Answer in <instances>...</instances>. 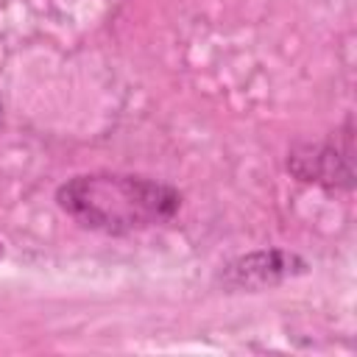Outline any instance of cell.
<instances>
[{"instance_id": "cell-1", "label": "cell", "mask_w": 357, "mask_h": 357, "mask_svg": "<svg viewBox=\"0 0 357 357\" xmlns=\"http://www.w3.org/2000/svg\"><path fill=\"white\" fill-rule=\"evenodd\" d=\"M59 209L78 226L112 237L137 234L170 223L181 209V192L139 173H81L56 190Z\"/></svg>"}, {"instance_id": "cell-2", "label": "cell", "mask_w": 357, "mask_h": 357, "mask_svg": "<svg viewBox=\"0 0 357 357\" xmlns=\"http://www.w3.org/2000/svg\"><path fill=\"white\" fill-rule=\"evenodd\" d=\"M287 170L304 184H318L326 190L354 187V137L351 117L343 128L315 142H296L287 151Z\"/></svg>"}, {"instance_id": "cell-3", "label": "cell", "mask_w": 357, "mask_h": 357, "mask_svg": "<svg viewBox=\"0 0 357 357\" xmlns=\"http://www.w3.org/2000/svg\"><path fill=\"white\" fill-rule=\"evenodd\" d=\"M307 271H310V262L296 251L259 248V251H248V254L231 259L220 271L218 282L229 293H257V290L276 287L287 279L304 276Z\"/></svg>"}, {"instance_id": "cell-4", "label": "cell", "mask_w": 357, "mask_h": 357, "mask_svg": "<svg viewBox=\"0 0 357 357\" xmlns=\"http://www.w3.org/2000/svg\"><path fill=\"white\" fill-rule=\"evenodd\" d=\"M0 257H3V243H0Z\"/></svg>"}, {"instance_id": "cell-5", "label": "cell", "mask_w": 357, "mask_h": 357, "mask_svg": "<svg viewBox=\"0 0 357 357\" xmlns=\"http://www.w3.org/2000/svg\"><path fill=\"white\" fill-rule=\"evenodd\" d=\"M0 112H3V103H0Z\"/></svg>"}]
</instances>
